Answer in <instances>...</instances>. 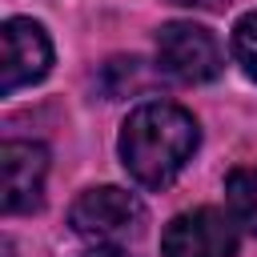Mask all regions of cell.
Listing matches in <instances>:
<instances>
[{
    "instance_id": "6da1fadb",
    "label": "cell",
    "mask_w": 257,
    "mask_h": 257,
    "mask_svg": "<svg viewBox=\"0 0 257 257\" xmlns=\"http://www.w3.org/2000/svg\"><path fill=\"white\" fill-rule=\"evenodd\" d=\"M197 153V120L169 100H149L120 128V161L145 189H165Z\"/></svg>"
},
{
    "instance_id": "7a4b0ae2",
    "label": "cell",
    "mask_w": 257,
    "mask_h": 257,
    "mask_svg": "<svg viewBox=\"0 0 257 257\" xmlns=\"http://www.w3.org/2000/svg\"><path fill=\"white\" fill-rule=\"evenodd\" d=\"M68 221L92 245H124L128 237H137L145 229V205L128 189L100 185V189H88L72 201Z\"/></svg>"
},
{
    "instance_id": "3957f363",
    "label": "cell",
    "mask_w": 257,
    "mask_h": 257,
    "mask_svg": "<svg viewBox=\"0 0 257 257\" xmlns=\"http://www.w3.org/2000/svg\"><path fill=\"white\" fill-rule=\"evenodd\" d=\"M157 60L169 76H177L185 84H201L221 72V44L213 40L209 28L173 20L157 32Z\"/></svg>"
},
{
    "instance_id": "277c9868",
    "label": "cell",
    "mask_w": 257,
    "mask_h": 257,
    "mask_svg": "<svg viewBox=\"0 0 257 257\" xmlns=\"http://www.w3.org/2000/svg\"><path fill=\"white\" fill-rule=\"evenodd\" d=\"M0 88L4 92H16L24 84H36L48 68H52V44H48V32L36 24V20H24V16H12L4 20L0 28Z\"/></svg>"
},
{
    "instance_id": "5b68a950",
    "label": "cell",
    "mask_w": 257,
    "mask_h": 257,
    "mask_svg": "<svg viewBox=\"0 0 257 257\" xmlns=\"http://www.w3.org/2000/svg\"><path fill=\"white\" fill-rule=\"evenodd\" d=\"M165 257H233L237 253V233L233 221L217 209H189L169 221L161 237Z\"/></svg>"
},
{
    "instance_id": "8992f818",
    "label": "cell",
    "mask_w": 257,
    "mask_h": 257,
    "mask_svg": "<svg viewBox=\"0 0 257 257\" xmlns=\"http://www.w3.org/2000/svg\"><path fill=\"white\" fill-rule=\"evenodd\" d=\"M48 153L32 141H4L0 145V205L4 213H32L44 197Z\"/></svg>"
},
{
    "instance_id": "52a82bcc",
    "label": "cell",
    "mask_w": 257,
    "mask_h": 257,
    "mask_svg": "<svg viewBox=\"0 0 257 257\" xmlns=\"http://www.w3.org/2000/svg\"><path fill=\"white\" fill-rule=\"evenodd\" d=\"M225 201L237 225H245L249 233H257V165H241L229 173L225 181Z\"/></svg>"
},
{
    "instance_id": "ba28073f",
    "label": "cell",
    "mask_w": 257,
    "mask_h": 257,
    "mask_svg": "<svg viewBox=\"0 0 257 257\" xmlns=\"http://www.w3.org/2000/svg\"><path fill=\"white\" fill-rule=\"evenodd\" d=\"M233 56L257 80V12H249V16L237 20V28H233Z\"/></svg>"
},
{
    "instance_id": "9c48e42d",
    "label": "cell",
    "mask_w": 257,
    "mask_h": 257,
    "mask_svg": "<svg viewBox=\"0 0 257 257\" xmlns=\"http://www.w3.org/2000/svg\"><path fill=\"white\" fill-rule=\"evenodd\" d=\"M84 257H128V253H124L120 245H96V249H92V253H84Z\"/></svg>"
},
{
    "instance_id": "30bf717a",
    "label": "cell",
    "mask_w": 257,
    "mask_h": 257,
    "mask_svg": "<svg viewBox=\"0 0 257 257\" xmlns=\"http://www.w3.org/2000/svg\"><path fill=\"white\" fill-rule=\"evenodd\" d=\"M173 4H185V8H217L225 0H173Z\"/></svg>"
}]
</instances>
